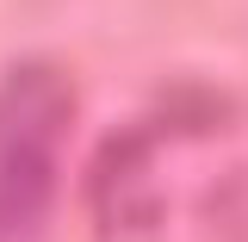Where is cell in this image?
Here are the masks:
<instances>
[{"label":"cell","mask_w":248,"mask_h":242,"mask_svg":"<svg viewBox=\"0 0 248 242\" xmlns=\"http://www.w3.org/2000/svg\"><path fill=\"white\" fill-rule=\"evenodd\" d=\"M87 199L99 242H161V193L149 180L143 137H106V149L87 168Z\"/></svg>","instance_id":"1"}]
</instances>
